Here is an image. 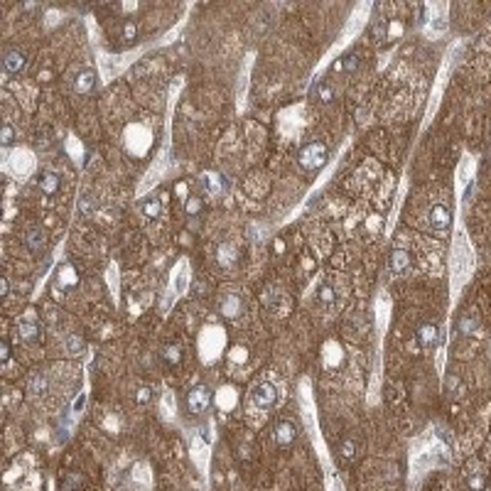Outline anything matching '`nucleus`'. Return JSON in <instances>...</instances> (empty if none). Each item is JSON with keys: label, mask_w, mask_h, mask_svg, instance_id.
Wrapping results in <instances>:
<instances>
[{"label": "nucleus", "mask_w": 491, "mask_h": 491, "mask_svg": "<svg viewBox=\"0 0 491 491\" xmlns=\"http://www.w3.org/2000/svg\"><path fill=\"white\" fill-rule=\"evenodd\" d=\"M361 67V54H346V57H341L334 67H332V72H341V74H354L356 69Z\"/></svg>", "instance_id": "nucleus-12"}, {"label": "nucleus", "mask_w": 491, "mask_h": 491, "mask_svg": "<svg viewBox=\"0 0 491 491\" xmlns=\"http://www.w3.org/2000/svg\"><path fill=\"white\" fill-rule=\"evenodd\" d=\"M430 226L435 231H447V226H450V209L445 204H435L430 209Z\"/></svg>", "instance_id": "nucleus-9"}, {"label": "nucleus", "mask_w": 491, "mask_h": 491, "mask_svg": "<svg viewBox=\"0 0 491 491\" xmlns=\"http://www.w3.org/2000/svg\"><path fill=\"white\" fill-rule=\"evenodd\" d=\"M140 209H143V214L148 219H157L160 211H162V202H160V197H148V199H143Z\"/></svg>", "instance_id": "nucleus-18"}, {"label": "nucleus", "mask_w": 491, "mask_h": 491, "mask_svg": "<svg viewBox=\"0 0 491 491\" xmlns=\"http://www.w3.org/2000/svg\"><path fill=\"white\" fill-rule=\"evenodd\" d=\"M295 440H297V425L292 422V420H278L275 425H273V442L278 445V447H290V445H295Z\"/></svg>", "instance_id": "nucleus-4"}, {"label": "nucleus", "mask_w": 491, "mask_h": 491, "mask_svg": "<svg viewBox=\"0 0 491 491\" xmlns=\"http://www.w3.org/2000/svg\"><path fill=\"white\" fill-rule=\"evenodd\" d=\"M211 391H209L207 386H194L192 391L187 393V408L189 413H194V415H202V413H207L209 405H211Z\"/></svg>", "instance_id": "nucleus-3"}, {"label": "nucleus", "mask_w": 491, "mask_h": 491, "mask_svg": "<svg viewBox=\"0 0 491 491\" xmlns=\"http://www.w3.org/2000/svg\"><path fill=\"white\" fill-rule=\"evenodd\" d=\"M96 86V72L94 69H81L74 76V91L76 94H91Z\"/></svg>", "instance_id": "nucleus-7"}, {"label": "nucleus", "mask_w": 491, "mask_h": 491, "mask_svg": "<svg viewBox=\"0 0 491 491\" xmlns=\"http://www.w3.org/2000/svg\"><path fill=\"white\" fill-rule=\"evenodd\" d=\"M317 300H320L322 304H332L334 300H337V292H334V287H332L329 283L320 285V290H317Z\"/></svg>", "instance_id": "nucleus-21"}, {"label": "nucleus", "mask_w": 491, "mask_h": 491, "mask_svg": "<svg viewBox=\"0 0 491 491\" xmlns=\"http://www.w3.org/2000/svg\"><path fill=\"white\" fill-rule=\"evenodd\" d=\"M10 359V344H8V339H3L0 341V361H8Z\"/></svg>", "instance_id": "nucleus-31"}, {"label": "nucleus", "mask_w": 491, "mask_h": 491, "mask_svg": "<svg viewBox=\"0 0 491 491\" xmlns=\"http://www.w3.org/2000/svg\"><path fill=\"white\" fill-rule=\"evenodd\" d=\"M327 160H329V150H327V145L322 143V140H312V143H307L300 155H297V162H300V167L307 172H317L322 170L324 165H327Z\"/></svg>", "instance_id": "nucleus-1"}, {"label": "nucleus", "mask_w": 491, "mask_h": 491, "mask_svg": "<svg viewBox=\"0 0 491 491\" xmlns=\"http://www.w3.org/2000/svg\"><path fill=\"white\" fill-rule=\"evenodd\" d=\"M251 403L258 408V410H270L275 403H278V388L273 386V383H256L253 388H251Z\"/></svg>", "instance_id": "nucleus-2"}, {"label": "nucleus", "mask_w": 491, "mask_h": 491, "mask_svg": "<svg viewBox=\"0 0 491 491\" xmlns=\"http://www.w3.org/2000/svg\"><path fill=\"white\" fill-rule=\"evenodd\" d=\"M37 185L44 194H54L59 189V174H54V172H42L37 177Z\"/></svg>", "instance_id": "nucleus-16"}, {"label": "nucleus", "mask_w": 491, "mask_h": 491, "mask_svg": "<svg viewBox=\"0 0 491 491\" xmlns=\"http://www.w3.org/2000/svg\"><path fill=\"white\" fill-rule=\"evenodd\" d=\"M15 138H18L15 128H13L10 123H5V126H3V133H0V143H3V148H10V145L15 143Z\"/></svg>", "instance_id": "nucleus-25"}, {"label": "nucleus", "mask_w": 491, "mask_h": 491, "mask_svg": "<svg viewBox=\"0 0 491 491\" xmlns=\"http://www.w3.org/2000/svg\"><path fill=\"white\" fill-rule=\"evenodd\" d=\"M135 35H138V25L133 20H126L123 22V39H135Z\"/></svg>", "instance_id": "nucleus-29"}, {"label": "nucleus", "mask_w": 491, "mask_h": 491, "mask_svg": "<svg viewBox=\"0 0 491 491\" xmlns=\"http://www.w3.org/2000/svg\"><path fill=\"white\" fill-rule=\"evenodd\" d=\"M162 359L167 361L170 366H177V363L182 361V349H179L177 344H167V346L162 349Z\"/></svg>", "instance_id": "nucleus-19"}, {"label": "nucleus", "mask_w": 491, "mask_h": 491, "mask_svg": "<svg viewBox=\"0 0 491 491\" xmlns=\"http://www.w3.org/2000/svg\"><path fill=\"white\" fill-rule=\"evenodd\" d=\"M18 337L22 341H27V344H32V341L39 339V327L35 322H22L18 327Z\"/></svg>", "instance_id": "nucleus-17"}, {"label": "nucleus", "mask_w": 491, "mask_h": 491, "mask_svg": "<svg viewBox=\"0 0 491 491\" xmlns=\"http://www.w3.org/2000/svg\"><path fill=\"white\" fill-rule=\"evenodd\" d=\"M410 265H413V258H410L408 251H403V248L391 251V256H388V268H391V273L400 275V273H405Z\"/></svg>", "instance_id": "nucleus-6"}, {"label": "nucleus", "mask_w": 491, "mask_h": 491, "mask_svg": "<svg viewBox=\"0 0 491 491\" xmlns=\"http://www.w3.org/2000/svg\"><path fill=\"white\" fill-rule=\"evenodd\" d=\"M25 64H27V57H25V52H20V49H8V52L3 54V69H5L8 74H20V72L25 69Z\"/></svg>", "instance_id": "nucleus-5"}, {"label": "nucleus", "mask_w": 491, "mask_h": 491, "mask_svg": "<svg viewBox=\"0 0 491 491\" xmlns=\"http://www.w3.org/2000/svg\"><path fill=\"white\" fill-rule=\"evenodd\" d=\"M30 393H35V396L47 393V376L44 374H32V378H30Z\"/></svg>", "instance_id": "nucleus-20"}, {"label": "nucleus", "mask_w": 491, "mask_h": 491, "mask_svg": "<svg viewBox=\"0 0 491 491\" xmlns=\"http://www.w3.org/2000/svg\"><path fill=\"white\" fill-rule=\"evenodd\" d=\"M25 245H27L32 253L44 251V245H47V233H44V228H39V226L30 228V231L25 233Z\"/></svg>", "instance_id": "nucleus-10"}, {"label": "nucleus", "mask_w": 491, "mask_h": 491, "mask_svg": "<svg viewBox=\"0 0 491 491\" xmlns=\"http://www.w3.org/2000/svg\"><path fill=\"white\" fill-rule=\"evenodd\" d=\"M241 297L238 295H226L224 300H221V315L228 317V320H233V317H238L241 315Z\"/></svg>", "instance_id": "nucleus-14"}, {"label": "nucleus", "mask_w": 491, "mask_h": 491, "mask_svg": "<svg viewBox=\"0 0 491 491\" xmlns=\"http://www.w3.org/2000/svg\"><path fill=\"white\" fill-rule=\"evenodd\" d=\"M216 261L224 265V268L233 265L236 261H238V248H236L233 243H221L219 245V251H216Z\"/></svg>", "instance_id": "nucleus-13"}, {"label": "nucleus", "mask_w": 491, "mask_h": 491, "mask_svg": "<svg viewBox=\"0 0 491 491\" xmlns=\"http://www.w3.org/2000/svg\"><path fill=\"white\" fill-rule=\"evenodd\" d=\"M150 400H152V391L148 388V386H138V388H135V403H143V405H145V403H150Z\"/></svg>", "instance_id": "nucleus-27"}, {"label": "nucleus", "mask_w": 491, "mask_h": 491, "mask_svg": "<svg viewBox=\"0 0 491 491\" xmlns=\"http://www.w3.org/2000/svg\"><path fill=\"white\" fill-rule=\"evenodd\" d=\"M81 339H79V334H69L67 337V349H69V354H79L81 351Z\"/></svg>", "instance_id": "nucleus-28"}, {"label": "nucleus", "mask_w": 491, "mask_h": 491, "mask_svg": "<svg viewBox=\"0 0 491 491\" xmlns=\"http://www.w3.org/2000/svg\"><path fill=\"white\" fill-rule=\"evenodd\" d=\"M0 295H3V297H8V295H10V280H8L5 275L0 278Z\"/></svg>", "instance_id": "nucleus-32"}, {"label": "nucleus", "mask_w": 491, "mask_h": 491, "mask_svg": "<svg viewBox=\"0 0 491 491\" xmlns=\"http://www.w3.org/2000/svg\"><path fill=\"white\" fill-rule=\"evenodd\" d=\"M474 327H476V320H474V317H464V320L459 322V332H462V334H469Z\"/></svg>", "instance_id": "nucleus-30"}, {"label": "nucleus", "mask_w": 491, "mask_h": 491, "mask_svg": "<svg viewBox=\"0 0 491 491\" xmlns=\"http://www.w3.org/2000/svg\"><path fill=\"white\" fill-rule=\"evenodd\" d=\"M334 96H337V91H334V84H332L329 79H320V81L312 86V98H317L320 103H332Z\"/></svg>", "instance_id": "nucleus-8"}, {"label": "nucleus", "mask_w": 491, "mask_h": 491, "mask_svg": "<svg viewBox=\"0 0 491 491\" xmlns=\"http://www.w3.org/2000/svg\"><path fill=\"white\" fill-rule=\"evenodd\" d=\"M202 185H204V189H207L209 194H214V197H221L224 189H226L224 177H221V174H214V172H207V174L202 177Z\"/></svg>", "instance_id": "nucleus-11"}, {"label": "nucleus", "mask_w": 491, "mask_h": 491, "mask_svg": "<svg viewBox=\"0 0 491 491\" xmlns=\"http://www.w3.org/2000/svg\"><path fill=\"white\" fill-rule=\"evenodd\" d=\"M417 339H420V344H422L425 349H433L435 344L440 341L437 327H435V324H422V327H420V332H417Z\"/></svg>", "instance_id": "nucleus-15"}, {"label": "nucleus", "mask_w": 491, "mask_h": 491, "mask_svg": "<svg viewBox=\"0 0 491 491\" xmlns=\"http://www.w3.org/2000/svg\"><path fill=\"white\" fill-rule=\"evenodd\" d=\"M339 452L344 459H354L356 457V440L354 437H344L339 445Z\"/></svg>", "instance_id": "nucleus-22"}, {"label": "nucleus", "mask_w": 491, "mask_h": 491, "mask_svg": "<svg viewBox=\"0 0 491 491\" xmlns=\"http://www.w3.org/2000/svg\"><path fill=\"white\" fill-rule=\"evenodd\" d=\"M204 207V202H202V197H189L187 204H185V211H187V216H199V211Z\"/></svg>", "instance_id": "nucleus-26"}, {"label": "nucleus", "mask_w": 491, "mask_h": 491, "mask_svg": "<svg viewBox=\"0 0 491 491\" xmlns=\"http://www.w3.org/2000/svg\"><path fill=\"white\" fill-rule=\"evenodd\" d=\"M81 474H76V472H72V474H67L64 476V481H62V491H79V486H81Z\"/></svg>", "instance_id": "nucleus-23"}, {"label": "nucleus", "mask_w": 491, "mask_h": 491, "mask_svg": "<svg viewBox=\"0 0 491 491\" xmlns=\"http://www.w3.org/2000/svg\"><path fill=\"white\" fill-rule=\"evenodd\" d=\"M467 484H469V489H472V491H484V489H486V479H484V474H479V472L467 474Z\"/></svg>", "instance_id": "nucleus-24"}]
</instances>
